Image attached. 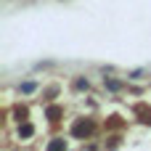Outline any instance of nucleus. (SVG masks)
Masks as SVG:
<instances>
[{"label": "nucleus", "mask_w": 151, "mask_h": 151, "mask_svg": "<svg viewBox=\"0 0 151 151\" xmlns=\"http://www.w3.org/2000/svg\"><path fill=\"white\" fill-rule=\"evenodd\" d=\"M21 90H24V93H32V90H35V85H32V82H24V85H21Z\"/></svg>", "instance_id": "obj_3"}, {"label": "nucleus", "mask_w": 151, "mask_h": 151, "mask_svg": "<svg viewBox=\"0 0 151 151\" xmlns=\"http://www.w3.org/2000/svg\"><path fill=\"white\" fill-rule=\"evenodd\" d=\"M74 133H77V135H85V133H90V125H77Z\"/></svg>", "instance_id": "obj_1"}, {"label": "nucleus", "mask_w": 151, "mask_h": 151, "mask_svg": "<svg viewBox=\"0 0 151 151\" xmlns=\"http://www.w3.org/2000/svg\"><path fill=\"white\" fill-rule=\"evenodd\" d=\"M21 135H32V125H24L21 127Z\"/></svg>", "instance_id": "obj_5"}, {"label": "nucleus", "mask_w": 151, "mask_h": 151, "mask_svg": "<svg viewBox=\"0 0 151 151\" xmlns=\"http://www.w3.org/2000/svg\"><path fill=\"white\" fill-rule=\"evenodd\" d=\"M106 85H109L111 90H119V82H114V80H106Z\"/></svg>", "instance_id": "obj_4"}, {"label": "nucleus", "mask_w": 151, "mask_h": 151, "mask_svg": "<svg viewBox=\"0 0 151 151\" xmlns=\"http://www.w3.org/2000/svg\"><path fill=\"white\" fill-rule=\"evenodd\" d=\"M48 151H64V141H56V143H50Z\"/></svg>", "instance_id": "obj_2"}]
</instances>
